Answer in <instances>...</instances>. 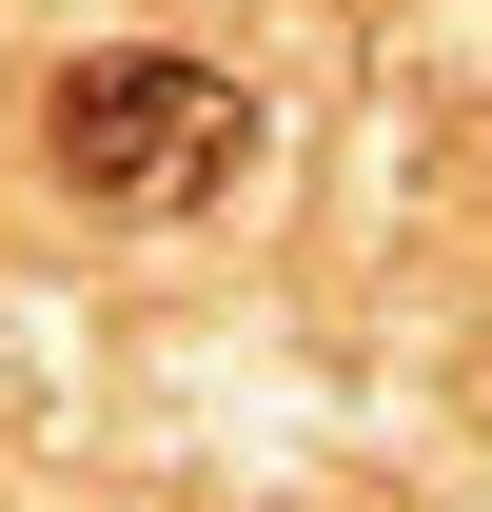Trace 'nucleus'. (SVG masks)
I'll use <instances>...</instances> for the list:
<instances>
[{
    "mask_svg": "<svg viewBox=\"0 0 492 512\" xmlns=\"http://www.w3.org/2000/svg\"><path fill=\"white\" fill-rule=\"evenodd\" d=\"M40 158H60L79 217H197V197H237L256 158V99L178 40H99V60L40 79Z\"/></svg>",
    "mask_w": 492,
    "mask_h": 512,
    "instance_id": "1",
    "label": "nucleus"
}]
</instances>
